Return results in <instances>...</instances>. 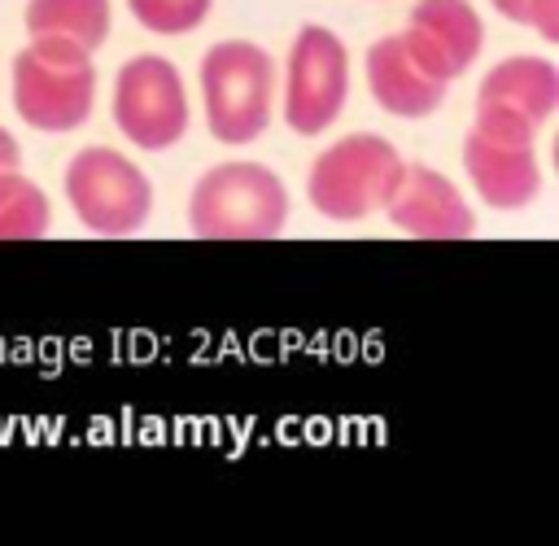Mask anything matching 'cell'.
Returning a JSON list of instances; mask_svg holds the SVG:
<instances>
[{
  "label": "cell",
  "instance_id": "1",
  "mask_svg": "<svg viewBox=\"0 0 559 546\" xmlns=\"http://www.w3.org/2000/svg\"><path fill=\"white\" fill-rule=\"evenodd\" d=\"M96 61L61 35H31L9 66L13 109L31 131H79L96 109Z\"/></svg>",
  "mask_w": 559,
  "mask_h": 546
},
{
  "label": "cell",
  "instance_id": "2",
  "mask_svg": "<svg viewBox=\"0 0 559 546\" xmlns=\"http://www.w3.org/2000/svg\"><path fill=\"white\" fill-rule=\"evenodd\" d=\"M288 183L266 162H218L188 192V227L201 240H271L288 227Z\"/></svg>",
  "mask_w": 559,
  "mask_h": 546
},
{
  "label": "cell",
  "instance_id": "3",
  "mask_svg": "<svg viewBox=\"0 0 559 546\" xmlns=\"http://www.w3.org/2000/svg\"><path fill=\"white\" fill-rule=\"evenodd\" d=\"M197 87L210 135L227 149H240L253 144L275 118L280 66L253 39H218L197 66Z\"/></svg>",
  "mask_w": 559,
  "mask_h": 546
},
{
  "label": "cell",
  "instance_id": "4",
  "mask_svg": "<svg viewBox=\"0 0 559 546\" xmlns=\"http://www.w3.org/2000/svg\"><path fill=\"white\" fill-rule=\"evenodd\" d=\"M402 153L393 140L376 131H349L319 149V157L306 170V201L314 214L332 223H362L384 210L397 175H402Z\"/></svg>",
  "mask_w": 559,
  "mask_h": 546
},
{
  "label": "cell",
  "instance_id": "5",
  "mask_svg": "<svg viewBox=\"0 0 559 546\" xmlns=\"http://www.w3.org/2000/svg\"><path fill=\"white\" fill-rule=\"evenodd\" d=\"M66 201L92 236H135L153 218V179L122 149L87 144L61 175Z\"/></svg>",
  "mask_w": 559,
  "mask_h": 546
},
{
  "label": "cell",
  "instance_id": "6",
  "mask_svg": "<svg viewBox=\"0 0 559 546\" xmlns=\"http://www.w3.org/2000/svg\"><path fill=\"white\" fill-rule=\"evenodd\" d=\"M114 127L122 131L127 144L140 153H166L188 135L192 122V100L179 66L162 52H140L127 57L114 74V96H109Z\"/></svg>",
  "mask_w": 559,
  "mask_h": 546
},
{
  "label": "cell",
  "instance_id": "7",
  "mask_svg": "<svg viewBox=\"0 0 559 546\" xmlns=\"http://www.w3.org/2000/svg\"><path fill=\"white\" fill-rule=\"evenodd\" d=\"M345 100H349L345 39L323 22L297 26L284 57V92H280L284 127L293 135H323L345 114Z\"/></svg>",
  "mask_w": 559,
  "mask_h": 546
},
{
  "label": "cell",
  "instance_id": "8",
  "mask_svg": "<svg viewBox=\"0 0 559 546\" xmlns=\"http://www.w3.org/2000/svg\"><path fill=\"white\" fill-rule=\"evenodd\" d=\"M463 170L472 192L489 210H528L542 197V157L533 131H511L493 122H472L463 135Z\"/></svg>",
  "mask_w": 559,
  "mask_h": 546
},
{
  "label": "cell",
  "instance_id": "9",
  "mask_svg": "<svg viewBox=\"0 0 559 546\" xmlns=\"http://www.w3.org/2000/svg\"><path fill=\"white\" fill-rule=\"evenodd\" d=\"M555 109H559V66L537 52H515L485 70L476 87L472 122H493V127L537 135Z\"/></svg>",
  "mask_w": 559,
  "mask_h": 546
},
{
  "label": "cell",
  "instance_id": "10",
  "mask_svg": "<svg viewBox=\"0 0 559 546\" xmlns=\"http://www.w3.org/2000/svg\"><path fill=\"white\" fill-rule=\"evenodd\" d=\"M384 218L419 240H467L476 232L463 188L428 162H402V175L384 201Z\"/></svg>",
  "mask_w": 559,
  "mask_h": 546
},
{
  "label": "cell",
  "instance_id": "11",
  "mask_svg": "<svg viewBox=\"0 0 559 546\" xmlns=\"http://www.w3.org/2000/svg\"><path fill=\"white\" fill-rule=\"evenodd\" d=\"M362 70H367V92L371 100L393 114V118H428L441 109L445 92H450V79H441L428 57L411 44L406 31H393V35H380L371 39L367 57H362Z\"/></svg>",
  "mask_w": 559,
  "mask_h": 546
},
{
  "label": "cell",
  "instance_id": "12",
  "mask_svg": "<svg viewBox=\"0 0 559 546\" xmlns=\"http://www.w3.org/2000/svg\"><path fill=\"white\" fill-rule=\"evenodd\" d=\"M402 31L450 83L463 79L485 48V17L472 0H415Z\"/></svg>",
  "mask_w": 559,
  "mask_h": 546
},
{
  "label": "cell",
  "instance_id": "13",
  "mask_svg": "<svg viewBox=\"0 0 559 546\" xmlns=\"http://www.w3.org/2000/svg\"><path fill=\"white\" fill-rule=\"evenodd\" d=\"M26 35H61L87 52L109 44L114 0H26L22 9Z\"/></svg>",
  "mask_w": 559,
  "mask_h": 546
},
{
  "label": "cell",
  "instance_id": "14",
  "mask_svg": "<svg viewBox=\"0 0 559 546\" xmlns=\"http://www.w3.org/2000/svg\"><path fill=\"white\" fill-rule=\"evenodd\" d=\"M52 227L48 192L22 175V166L0 170V240H39Z\"/></svg>",
  "mask_w": 559,
  "mask_h": 546
},
{
  "label": "cell",
  "instance_id": "15",
  "mask_svg": "<svg viewBox=\"0 0 559 546\" xmlns=\"http://www.w3.org/2000/svg\"><path fill=\"white\" fill-rule=\"evenodd\" d=\"M214 0H127V13L153 35H188L210 17Z\"/></svg>",
  "mask_w": 559,
  "mask_h": 546
},
{
  "label": "cell",
  "instance_id": "16",
  "mask_svg": "<svg viewBox=\"0 0 559 546\" xmlns=\"http://www.w3.org/2000/svg\"><path fill=\"white\" fill-rule=\"evenodd\" d=\"M489 9L515 26H528L537 39L559 44V0H489Z\"/></svg>",
  "mask_w": 559,
  "mask_h": 546
},
{
  "label": "cell",
  "instance_id": "17",
  "mask_svg": "<svg viewBox=\"0 0 559 546\" xmlns=\"http://www.w3.org/2000/svg\"><path fill=\"white\" fill-rule=\"evenodd\" d=\"M13 166H22V144L9 127H0V170H13Z\"/></svg>",
  "mask_w": 559,
  "mask_h": 546
}]
</instances>
